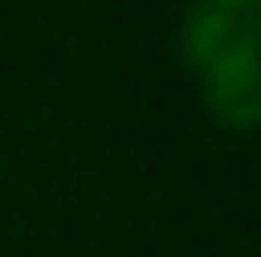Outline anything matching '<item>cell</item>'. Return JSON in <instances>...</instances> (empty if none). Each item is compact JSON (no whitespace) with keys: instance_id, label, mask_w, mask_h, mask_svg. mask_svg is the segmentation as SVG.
Masks as SVG:
<instances>
[{"instance_id":"2","label":"cell","mask_w":261,"mask_h":257,"mask_svg":"<svg viewBox=\"0 0 261 257\" xmlns=\"http://www.w3.org/2000/svg\"><path fill=\"white\" fill-rule=\"evenodd\" d=\"M257 39V21L236 5H219V0H201L189 17H184V30H180V52H184V64L189 69H205L214 64L227 52L244 47V43Z\"/></svg>"},{"instance_id":"1","label":"cell","mask_w":261,"mask_h":257,"mask_svg":"<svg viewBox=\"0 0 261 257\" xmlns=\"http://www.w3.org/2000/svg\"><path fill=\"white\" fill-rule=\"evenodd\" d=\"M205 103L227 128L261 124V35L201 69Z\"/></svg>"},{"instance_id":"4","label":"cell","mask_w":261,"mask_h":257,"mask_svg":"<svg viewBox=\"0 0 261 257\" xmlns=\"http://www.w3.org/2000/svg\"><path fill=\"white\" fill-rule=\"evenodd\" d=\"M257 35H261V21H257Z\"/></svg>"},{"instance_id":"3","label":"cell","mask_w":261,"mask_h":257,"mask_svg":"<svg viewBox=\"0 0 261 257\" xmlns=\"http://www.w3.org/2000/svg\"><path fill=\"white\" fill-rule=\"evenodd\" d=\"M219 5H236V9H248L253 0H219Z\"/></svg>"}]
</instances>
